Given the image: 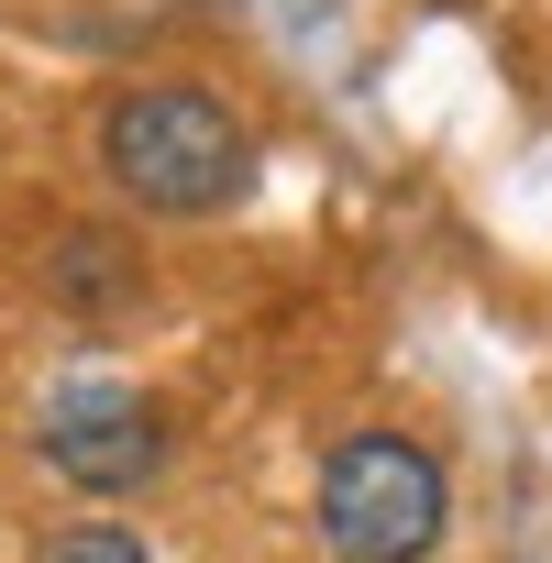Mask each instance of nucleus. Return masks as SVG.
I'll use <instances>...</instances> for the list:
<instances>
[{
	"label": "nucleus",
	"mask_w": 552,
	"mask_h": 563,
	"mask_svg": "<svg viewBox=\"0 0 552 563\" xmlns=\"http://www.w3.org/2000/svg\"><path fill=\"white\" fill-rule=\"evenodd\" d=\"M100 177L155 221H210L254 188V133L199 78H133L100 111Z\"/></svg>",
	"instance_id": "nucleus-1"
},
{
	"label": "nucleus",
	"mask_w": 552,
	"mask_h": 563,
	"mask_svg": "<svg viewBox=\"0 0 552 563\" xmlns=\"http://www.w3.org/2000/svg\"><path fill=\"white\" fill-rule=\"evenodd\" d=\"M310 519L332 563H431L453 530V475L420 431H343L310 475Z\"/></svg>",
	"instance_id": "nucleus-2"
},
{
	"label": "nucleus",
	"mask_w": 552,
	"mask_h": 563,
	"mask_svg": "<svg viewBox=\"0 0 552 563\" xmlns=\"http://www.w3.org/2000/svg\"><path fill=\"white\" fill-rule=\"evenodd\" d=\"M34 453H45L67 486H89V497H122V486H144V475L166 464V409H155L144 387L67 376V387L34 409Z\"/></svg>",
	"instance_id": "nucleus-3"
},
{
	"label": "nucleus",
	"mask_w": 552,
	"mask_h": 563,
	"mask_svg": "<svg viewBox=\"0 0 552 563\" xmlns=\"http://www.w3.org/2000/svg\"><path fill=\"white\" fill-rule=\"evenodd\" d=\"M45 288H56L67 310H122L144 276H133V243H122V232H56V243H45Z\"/></svg>",
	"instance_id": "nucleus-4"
},
{
	"label": "nucleus",
	"mask_w": 552,
	"mask_h": 563,
	"mask_svg": "<svg viewBox=\"0 0 552 563\" xmlns=\"http://www.w3.org/2000/svg\"><path fill=\"white\" fill-rule=\"evenodd\" d=\"M45 563H155V552H144L122 519H78V530H56V552H45Z\"/></svg>",
	"instance_id": "nucleus-5"
}]
</instances>
